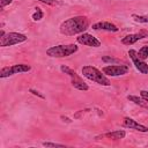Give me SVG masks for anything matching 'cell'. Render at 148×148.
<instances>
[{"label":"cell","mask_w":148,"mask_h":148,"mask_svg":"<svg viewBox=\"0 0 148 148\" xmlns=\"http://www.w3.org/2000/svg\"><path fill=\"white\" fill-rule=\"evenodd\" d=\"M89 27V20L86 16H74L65 20L60 24V32L65 36H74L84 32Z\"/></svg>","instance_id":"cell-1"},{"label":"cell","mask_w":148,"mask_h":148,"mask_svg":"<svg viewBox=\"0 0 148 148\" xmlns=\"http://www.w3.org/2000/svg\"><path fill=\"white\" fill-rule=\"evenodd\" d=\"M81 72H82V75L90 81H94L102 86H110V80L104 74H102V72L99 69H97L94 66H90V65L83 66Z\"/></svg>","instance_id":"cell-2"},{"label":"cell","mask_w":148,"mask_h":148,"mask_svg":"<svg viewBox=\"0 0 148 148\" xmlns=\"http://www.w3.org/2000/svg\"><path fill=\"white\" fill-rule=\"evenodd\" d=\"M77 50H79V46L75 44H61V45H56L47 49L46 54L52 58H64L77 52Z\"/></svg>","instance_id":"cell-3"},{"label":"cell","mask_w":148,"mask_h":148,"mask_svg":"<svg viewBox=\"0 0 148 148\" xmlns=\"http://www.w3.org/2000/svg\"><path fill=\"white\" fill-rule=\"evenodd\" d=\"M60 69H61L62 73H65V74H67V75L71 76V79H72V86H73L74 88H76V89H79V90H83V91H87V90L89 89L88 84L81 79V76H79V75L76 74V72H75L74 69H72V68H69V67H67V66H65V65H62V66L60 67Z\"/></svg>","instance_id":"cell-4"},{"label":"cell","mask_w":148,"mask_h":148,"mask_svg":"<svg viewBox=\"0 0 148 148\" xmlns=\"http://www.w3.org/2000/svg\"><path fill=\"white\" fill-rule=\"evenodd\" d=\"M27 40V36L20 32H8L0 37V46H12Z\"/></svg>","instance_id":"cell-5"},{"label":"cell","mask_w":148,"mask_h":148,"mask_svg":"<svg viewBox=\"0 0 148 148\" xmlns=\"http://www.w3.org/2000/svg\"><path fill=\"white\" fill-rule=\"evenodd\" d=\"M30 69H31V67L29 65H25V64H17V65H13V66H9V67H3L0 71V77L5 79V77L12 76L14 74L29 72Z\"/></svg>","instance_id":"cell-6"},{"label":"cell","mask_w":148,"mask_h":148,"mask_svg":"<svg viewBox=\"0 0 148 148\" xmlns=\"http://www.w3.org/2000/svg\"><path fill=\"white\" fill-rule=\"evenodd\" d=\"M128 56H130V58L132 59L133 65L135 66V68H136L141 74H148V64L139 57L138 51H135V50H130V51H128Z\"/></svg>","instance_id":"cell-7"},{"label":"cell","mask_w":148,"mask_h":148,"mask_svg":"<svg viewBox=\"0 0 148 148\" xmlns=\"http://www.w3.org/2000/svg\"><path fill=\"white\" fill-rule=\"evenodd\" d=\"M128 72V67L126 65H109L103 67V73L109 76H120Z\"/></svg>","instance_id":"cell-8"},{"label":"cell","mask_w":148,"mask_h":148,"mask_svg":"<svg viewBox=\"0 0 148 148\" xmlns=\"http://www.w3.org/2000/svg\"><path fill=\"white\" fill-rule=\"evenodd\" d=\"M76 40H77V43H80L82 45H86V46H90V47H98V46H101V42L96 37H94L92 35L87 34V32L80 34L79 37H76Z\"/></svg>","instance_id":"cell-9"},{"label":"cell","mask_w":148,"mask_h":148,"mask_svg":"<svg viewBox=\"0 0 148 148\" xmlns=\"http://www.w3.org/2000/svg\"><path fill=\"white\" fill-rule=\"evenodd\" d=\"M123 127H126V128H130V130H135V131H139V132H148V127L147 126H145V125H141V124H139L136 120H134V119H132V118H128V117H126V118H124V120H123Z\"/></svg>","instance_id":"cell-10"},{"label":"cell","mask_w":148,"mask_h":148,"mask_svg":"<svg viewBox=\"0 0 148 148\" xmlns=\"http://www.w3.org/2000/svg\"><path fill=\"white\" fill-rule=\"evenodd\" d=\"M148 34L145 32V31H140V32H136V34H131V35H127L125 36L123 39H121V43L125 44V45H132L134 43H136L138 40L147 37Z\"/></svg>","instance_id":"cell-11"},{"label":"cell","mask_w":148,"mask_h":148,"mask_svg":"<svg viewBox=\"0 0 148 148\" xmlns=\"http://www.w3.org/2000/svg\"><path fill=\"white\" fill-rule=\"evenodd\" d=\"M94 30H103V31H111V32H117L119 29L117 25H114L111 22H97L92 24Z\"/></svg>","instance_id":"cell-12"},{"label":"cell","mask_w":148,"mask_h":148,"mask_svg":"<svg viewBox=\"0 0 148 148\" xmlns=\"http://www.w3.org/2000/svg\"><path fill=\"white\" fill-rule=\"evenodd\" d=\"M103 136H106L109 139H114V140H119V139H124L126 136V132L123 130H117V131H112L109 132L106 134H104Z\"/></svg>","instance_id":"cell-13"},{"label":"cell","mask_w":148,"mask_h":148,"mask_svg":"<svg viewBox=\"0 0 148 148\" xmlns=\"http://www.w3.org/2000/svg\"><path fill=\"white\" fill-rule=\"evenodd\" d=\"M127 98H128L131 102H133L134 104H136V105H140V106H142V108L148 109V102H147L146 99H143L142 97H141V98H139L138 96H134V95H128V96H127Z\"/></svg>","instance_id":"cell-14"},{"label":"cell","mask_w":148,"mask_h":148,"mask_svg":"<svg viewBox=\"0 0 148 148\" xmlns=\"http://www.w3.org/2000/svg\"><path fill=\"white\" fill-rule=\"evenodd\" d=\"M36 10H35V13L32 14V20L34 21H39V20H42L43 18V16H44V13H43V10L39 8V7H36L35 8Z\"/></svg>","instance_id":"cell-15"},{"label":"cell","mask_w":148,"mask_h":148,"mask_svg":"<svg viewBox=\"0 0 148 148\" xmlns=\"http://www.w3.org/2000/svg\"><path fill=\"white\" fill-rule=\"evenodd\" d=\"M102 60L104 62H108V64H111V65H117V64H120V60L117 59V58H113V57H110V56H104L102 58Z\"/></svg>","instance_id":"cell-16"},{"label":"cell","mask_w":148,"mask_h":148,"mask_svg":"<svg viewBox=\"0 0 148 148\" xmlns=\"http://www.w3.org/2000/svg\"><path fill=\"white\" fill-rule=\"evenodd\" d=\"M132 17L134 18L135 22H139V23H148V15H136V14H133Z\"/></svg>","instance_id":"cell-17"},{"label":"cell","mask_w":148,"mask_h":148,"mask_svg":"<svg viewBox=\"0 0 148 148\" xmlns=\"http://www.w3.org/2000/svg\"><path fill=\"white\" fill-rule=\"evenodd\" d=\"M138 54H139V57H140L142 60L147 59V58H148V45L142 46V47L138 51Z\"/></svg>","instance_id":"cell-18"},{"label":"cell","mask_w":148,"mask_h":148,"mask_svg":"<svg viewBox=\"0 0 148 148\" xmlns=\"http://www.w3.org/2000/svg\"><path fill=\"white\" fill-rule=\"evenodd\" d=\"M37 1H40V2H43V3H46V5H50V6L60 5V2H58L57 0H37Z\"/></svg>","instance_id":"cell-19"},{"label":"cell","mask_w":148,"mask_h":148,"mask_svg":"<svg viewBox=\"0 0 148 148\" xmlns=\"http://www.w3.org/2000/svg\"><path fill=\"white\" fill-rule=\"evenodd\" d=\"M44 147H65V145L61 143H54V142H43Z\"/></svg>","instance_id":"cell-20"},{"label":"cell","mask_w":148,"mask_h":148,"mask_svg":"<svg viewBox=\"0 0 148 148\" xmlns=\"http://www.w3.org/2000/svg\"><path fill=\"white\" fill-rule=\"evenodd\" d=\"M140 96H141L143 99H146V101L148 102V91H147V90H141V91H140Z\"/></svg>","instance_id":"cell-21"},{"label":"cell","mask_w":148,"mask_h":148,"mask_svg":"<svg viewBox=\"0 0 148 148\" xmlns=\"http://www.w3.org/2000/svg\"><path fill=\"white\" fill-rule=\"evenodd\" d=\"M10 2H12V0H0V6H1V8H3L5 6L9 5Z\"/></svg>","instance_id":"cell-22"},{"label":"cell","mask_w":148,"mask_h":148,"mask_svg":"<svg viewBox=\"0 0 148 148\" xmlns=\"http://www.w3.org/2000/svg\"><path fill=\"white\" fill-rule=\"evenodd\" d=\"M30 92H31V94H34V95H36V96H39L40 98H44V96H43L42 94H39L38 91H36V90H34V89H30Z\"/></svg>","instance_id":"cell-23"},{"label":"cell","mask_w":148,"mask_h":148,"mask_svg":"<svg viewBox=\"0 0 148 148\" xmlns=\"http://www.w3.org/2000/svg\"><path fill=\"white\" fill-rule=\"evenodd\" d=\"M61 119H64V121H66V123H71V120H69L67 117H64V116H61Z\"/></svg>","instance_id":"cell-24"}]
</instances>
